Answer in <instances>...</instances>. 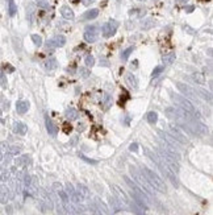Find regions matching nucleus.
Returning a JSON list of instances; mask_svg holds the SVG:
<instances>
[{
	"instance_id": "a878e982",
	"label": "nucleus",
	"mask_w": 213,
	"mask_h": 215,
	"mask_svg": "<svg viewBox=\"0 0 213 215\" xmlns=\"http://www.w3.org/2000/svg\"><path fill=\"white\" fill-rule=\"evenodd\" d=\"M133 50H134V48H133V46H130V48H128V49H125V50H124L122 53H121V57H122V60H124V61H126L128 58H129V56L133 53Z\"/></svg>"
},
{
	"instance_id": "aec40b11",
	"label": "nucleus",
	"mask_w": 213,
	"mask_h": 215,
	"mask_svg": "<svg viewBox=\"0 0 213 215\" xmlns=\"http://www.w3.org/2000/svg\"><path fill=\"white\" fill-rule=\"evenodd\" d=\"M175 58H176L175 53H168V54H166V56H163L162 61H163V63H165V65H171V63L175 61Z\"/></svg>"
},
{
	"instance_id": "2eb2a0df",
	"label": "nucleus",
	"mask_w": 213,
	"mask_h": 215,
	"mask_svg": "<svg viewBox=\"0 0 213 215\" xmlns=\"http://www.w3.org/2000/svg\"><path fill=\"white\" fill-rule=\"evenodd\" d=\"M97 16H99V10L94 8V10L87 11L86 13H84V15L82 16V19H83V20H94V19H96Z\"/></svg>"
},
{
	"instance_id": "bb28decb",
	"label": "nucleus",
	"mask_w": 213,
	"mask_h": 215,
	"mask_svg": "<svg viewBox=\"0 0 213 215\" xmlns=\"http://www.w3.org/2000/svg\"><path fill=\"white\" fill-rule=\"evenodd\" d=\"M8 10H9V15L11 16H15L16 12H17V7L13 0H9V7H8Z\"/></svg>"
},
{
	"instance_id": "e433bc0d",
	"label": "nucleus",
	"mask_w": 213,
	"mask_h": 215,
	"mask_svg": "<svg viewBox=\"0 0 213 215\" xmlns=\"http://www.w3.org/2000/svg\"><path fill=\"white\" fill-rule=\"evenodd\" d=\"M84 6H91L92 3H95V0H82Z\"/></svg>"
},
{
	"instance_id": "6ab92c4d",
	"label": "nucleus",
	"mask_w": 213,
	"mask_h": 215,
	"mask_svg": "<svg viewBox=\"0 0 213 215\" xmlns=\"http://www.w3.org/2000/svg\"><path fill=\"white\" fill-rule=\"evenodd\" d=\"M66 117H67L69 120H75L78 117V111L75 108H67L66 109Z\"/></svg>"
},
{
	"instance_id": "c9c22d12",
	"label": "nucleus",
	"mask_w": 213,
	"mask_h": 215,
	"mask_svg": "<svg viewBox=\"0 0 213 215\" xmlns=\"http://www.w3.org/2000/svg\"><path fill=\"white\" fill-rule=\"evenodd\" d=\"M24 183H25V186H29V185H30V177H29V175H25Z\"/></svg>"
},
{
	"instance_id": "79ce46f5",
	"label": "nucleus",
	"mask_w": 213,
	"mask_h": 215,
	"mask_svg": "<svg viewBox=\"0 0 213 215\" xmlns=\"http://www.w3.org/2000/svg\"><path fill=\"white\" fill-rule=\"evenodd\" d=\"M188 0H176V3H179V4H187Z\"/></svg>"
},
{
	"instance_id": "4c0bfd02",
	"label": "nucleus",
	"mask_w": 213,
	"mask_h": 215,
	"mask_svg": "<svg viewBox=\"0 0 213 215\" xmlns=\"http://www.w3.org/2000/svg\"><path fill=\"white\" fill-rule=\"evenodd\" d=\"M53 187H54L55 190H59V189H62V185L58 183V182H54V183H53Z\"/></svg>"
},
{
	"instance_id": "49530a36",
	"label": "nucleus",
	"mask_w": 213,
	"mask_h": 215,
	"mask_svg": "<svg viewBox=\"0 0 213 215\" xmlns=\"http://www.w3.org/2000/svg\"><path fill=\"white\" fill-rule=\"evenodd\" d=\"M0 181H2V177H0Z\"/></svg>"
},
{
	"instance_id": "412c9836",
	"label": "nucleus",
	"mask_w": 213,
	"mask_h": 215,
	"mask_svg": "<svg viewBox=\"0 0 213 215\" xmlns=\"http://www.w3.org/2000/svg\"><path fill=\"white\" fill-rule=\"evenodd\" d=\"M126 81H128V83L132 86V87H137L138 86V82H137V78L133 75L132 73H128L126 74Z\"/></svg>"
},
{
	"instance_id": "5701e85b",
	"label": "nucleus",
	"mask_w": 213,
	"mask_h": 215,
	"mask_svg": "<svg viewBox=\"0 0 213 215\" xmlns=\"http://www.w3.org/2000/svg\"><path fill=\"white\" fill-rule=\"evenodd\" d=\"M148 121L150 123V124H155V123L158 121V113L154 112V111L149 112L148 113Z\"/></svg>"
},
{
	"instance_id": "f03ea898",
	"label": "nucleus",
	"mask_w": 213,
	"mask_h": 215,
	"mask_svg": "<svg viewBox=\"0 0 213 215\" xmlns=\"http://www.w3.org/2000/svg\"><path fill=\"white\" fill-rule=\"evenodd\" d=\"M129 170H130V174H132L133 179H136V182L138 183L140 187L142 189V190H144L148 195H151L153 193H154V189L151 187V185L149 183L148 179H146V177L144 175V173L140 172L138 169H136L134 166H130Z\"/></svg>"
},
{
	"instance_id": "ea45409f",
	"label": "nucleus",
	"mask_w": 213,
	"mask_h": 215,
	"mask_svg": "<svg viewBox=\"0 0 213 215\" xmlns=\"http://www.w3.org/2000/svg\"><path fill=\"white\" fill-rule=\"evenodd\" d=\"M129 149H130V151H134V152H136L137 149H138V145H137V144H132Z\"/></svg>"
},
{
	"instance_id": "4468645a",
	"label": "nucleus",
	"mask_w": 213,
	"mask_h": 215,
	"mask_svg": "<svg viewBox=\"0 0 213 215\" xmlns=\"http://www.w3.org/2000/svg\"><path fill=\"white\" fill-rule=\"evenodd\" d=\"M57 193H58V195H59V198H61V201H62V203H63V206H65V209H66V210H69V202H70V198H69L67 193H66L65 190H62V189L57 190Z\"/></svg>"
},
{
	"instance_id": "de8ad7c7",
	"label": "nucleus",
	"mask_w": 213,
	"mask_h": 215,
	"mask_svg": "<svg viewBox=\"0 0 213 215\" xmlns=\"http://www.w3.org/2000/svg\"><path fill=\"white\" fill-rule=\"evenodd\" d=\"M140 2H144V0H140Z\"/></svg>"
},
{
	"instance_id": "72a5a7b5",
	"label": "nucleus",
	"mask_w": 213,
	"mask_h": 215,
	"mask_svg": "<svg viewBox=\"0 0 213 215\" xmlns=\"http://www.w3.org/2000/svg\"><path fill=\"white\" fill-rule=\"evenodd\" d=\"M6 83H7V79H6V75H4V73L0 70V85L2 86H6Z\"/></svg>"
},
{
	"instance_id": "cd10ccee",
	"label": "nucleus",
	"mask_w": 213,
	"mask_h": 215,
	"mask_svg": "<svg viewBox=\"0 0 213 215\" xmlns=\"http://www.w3.org/2000/svg\"><path fill=\"white\" fill-rule=\"evenodd\" d=\"M32 41L36 46H41L42 45V38L38 34H32Z\"/></svg>"
},
{
	"instance_id": "ddd939ff",
	"label": "nucleus",
	"mask_w": 213,
	"mask_h": 215,
	"mask_svg": "<svg viewBox=\"0 0 213 215\" xmlns=\"http://www.w3.org/2000/svg\"><path fill=\"white\" fill-rule=\"evenodd\" d=\"M16 109L19 113H25L29 109V102H26V100H19L16 103Z\"/></svg>"
},
{
	"instance_id": "c85d7f7f",
	"label": "nucleus",
	"mask_w": 213,
	"mask_h": 215,
	"mask_svg": "<svg viewBox=\"0 0 213 215\" xmlns=\"http://www.w3.org/2000/svg\"><path fill=\"white\" fill-rule=\"evenodd\" d=\"M77 191L74 189V186L71 185V183H67V185H66V193H67V195H69V198H71V197L74 195V193Z\"/></svg>"
},
{
	"instance_id": "0eeeda50",
	"label": "nucleus",
	"mask_w": 213,
	"mask_h": 215,
	"mask_svg": "<svg viewBox=\"0 0 213 215\" xmlns=\"http://www.w3.org/2000/svg\"><path fill=\"white\" fill-rule=\"evenodd\" d=\"M170 135L176 140L177 143H180V144H187L188 143V139L185 137V135L183 133V131H181L179 127H176V125H171L170 127Z\"/></svg>"
},
{
	"instance_id": "f257e3e1",
	"label": "nucleus",
	"mask_w": 213,
	"mask_h": 215,
	"mask_svg": "<svg viewBox=\"0 0 213 215\" xmlns=\"http://www.w3.org/2000/svg\"><path fill=\"white\" fill-rule=\"evenodd\" d=\"M141 172L144 173V175L146 177V179L149 181V183L151 185V187L154 189V190H157L159 193H166L167 191V186H166V183L163 182V179L159 177L157 173H154L151 169H149V168H146V166H144Z\"/></svg>"
},
{
	"instance_id": "f704fd0d",
	"label": "nucleus",
	"mask_w": 213,
	"mask_h": 215,
	"mask_svg": "<svg viewBox=\"0 0 213 215\" xmlns=\"http://www.w3.org/2000/svg\"><path fill=\"white\" fill-rule=\"evenodd\" d=\"M0 177H2V179H3V181H7V179L9 178V173H8V172H3V173H2V175H0Z\"/></svg>"
},
{
	"instance_id": "1a4fd4ad",
	"label": "nucleus",
	"mask_w": 213,
	"mask_h": 215,
	"mask_svg": "<svg viewBox=\"0 0 213 215\" xmlns=\"http://www.w3.org/2000/svg\"><path fill=\"white\" fill-rule=\"evenodd\" d=\"M66 45V37L59 34V36H55L54 38H51V40H49L46 42V48L47 49L53 50V48H62Z\"/></svg>"
},
{
	"instance_id": "9b49d317",
	"label": "nucleus",
	"mask_w": 213,
	"mask_h": 215,
	"mask_svg": "<svg viewBox=\"0 0 213 215\" xmlns=\"http://www.w3.org/2000/svg\"><path fill=\"white\" fill-rule=\"evenodd\" d=\"M61 13H62V16H63L66 20H74V17H75L74 11L71 10L70 7H67V6H63L61 8Z\"/></svg>"
},
{
	"instance_id": "7c9ffc66",
	"label": "nucleus",
	"mask_w": 213,
	"mask_h": 215,
	"mask_svg": "<svg viewBox=\"0 0 213 215\" xmlns=\"http://www.w3.org/2000/svg\"><path fill=\"white\" fill-rule=\"evenodd\" d=\"M84 61H86V65L88 67H91V66H94V65H95V58L92 56H87Z\"/></svg>"
},
{
	"instance_id": "a18cd8bd",
	"label": "nucleus",
	"mask_w": 213,
	"mask_h": 215,
	"mask_svg": "<svg viewBox=\"0 0 213 215\" xmlns=\"http://www.w3.org/2000/svg\"><path fill=\"white\" fill-rule=\"evenodd\" d=\"M37 2H38V3H39V2H42V0H37Z\"/></svg>"
},
{
	"instance_id": "58836bf2",
	"label": "nucleus",
	"mask_w": 213,
	"mask_h": 215,
	"mask_svg": "<svg viewBox=\"0 0 213 215\" xmlns=\"http://www.w3.org/2000/svg\"><path fill=\"white\" fill-rule=\"evenodd\" d=\"M193 10H195L193 6H187V7H185V12H188V13H189V12H192Z\"/></svg>"
},
{
	"instance_id": "20e7f679",
	"label": "nucleus",
	"mask_w": 213,
	"mask_h": 215,
	"mask_svg": "<svg viewBox=\"0 0 213 215\" xmlns=\"http://www.w3.org/2000/svg\"><path fill=\"white\" fill-rule=\"evenodd\" d=\"M117 27H118V23L116 20H109L108 23H105L103 27H101V33H103L104 37H112L116 34L117 32Z\"/></svg>"
},
{
	"instance_id": "c03bdc74",
	"label": "nucleus",
	"mask_w": 213,
	"mask_h": 215,
	"mask_svg": "<svg viewBox=\"0 0 213 215\" xmlns=\"http://www.w3.org/2000/svg\"><path fill=\"white\" fill-rule=\"evenodd\" d=\"M2 112H3V111H2V109H0V117H2Z\"/></svg>"
},
{
	"instance_id": "39448f33",
	"label": "nucleus",
	"mask_w": 213,
	"mask_h": 215,
	"mask_svg": "<svg viewBox=\"0 0 213 215\" xmlns=\"http://www.w3.org/2000/svg\"><path fill=\"white\" fill-rule=\"evenodd\" d=\"M124 179H125V182L128 183V186H129V187L132 189V191L136 195H138L141 199H144L145 202H148V199H149V198H148V194H146V193H145L144 190H142L141 187H138V186H137L136 183L133 182V181H132V179H130L129 177H128V175H124Z\"/></svg>"
},
{
	"instance_id": "f3484780",
	"label": "nucleus",
	"mask_w": 213,
	"mask_h": 215,
	"mask_svg": "<svg viewBox=\"0 0 213 215\" xmlns=\"http://www.w3.org/2000/svg\"><path fill=\"white\" fill-rule=\"evenodd\" d=\"M13 131H15L16 133H19V135H25L26 133V131H28V127H26L24 123H16V125H15V128H13Z\"/></svg>"
},
{
	"instance_id": "473e14b6",
	"label": "nucleus",
	"mask_w": 213,
	"mask_h": 215,
	"mask_svg": "<svg viewBox=\"0 0 213 215\" xmlns=\"http://www.w3.org/2000/svg\"><path fill=\"white\" fill-rule=\"evenodd\" d=\"M20 152H21V149H20L19 147H11V148H9V153H11V155H13V156L19 155Z\"/></svg>"
},
{
	"instance_id": "a19ab883",
	"label": "nucleus",
	"mask_w": 213,
	"mask_h": 215,
	"mask_svg": "<svg viewBox=\"0 0 213 215\" xmlns=\"http://www.w3.org/2000/svg\"><path fill=\"white\" fill-rule=\"evenodd\" d=\"M15 162H16V165H23V159H16Z\"/></svg>"
},
{
	"instance_id": "9d476101",
	"label": "nucleus",
	"mask_w": 213,
	"mask_h": 215,
	"mask_svg": "<svg viewBox=\"0 0 213 215\" xmlns=\"http://www.w3.org/2000/svg\"><path fill=\"white\" fill-rule=\"evenodd\" d=\"M193 91H195V94H197L203 100H205V102H208V103L212 102V95L208 90L203 89V87H196V89H193Z\"/></svg>"
},
{
	"instance_id": "393cba45",
	"label": "nucleus",
	"mask_w": 213,
	"mask_h": 215,
	"mask_svg": "<svg viewBox=\"0 0 213 215\" xmlns=\"http://www.w3.org/2000/svg\"><path fill=\"white\" fill-rule=\"evenodd\" d=\"M155 25V21L153 19H146L144 23H142V28L144 29H150V28H153Z\"/></svg>"
},
{
	"instance_id": "f8f14e48",
	"label": "nucleus",
	"mask_w": 213,
	"mask_h": 215,
	"mask_svg": "<svg viewBox=\"0 0 213 215\" xmlns=\"http://www.w3.org/2000/svg\"><path fill=\"white\" fill-rule=\"evenodd\" d=\"M45 124H46V129H47L49 135H51V136H55V135H57V128L54 127V124H53L51 119H50V117H49L47 115L45 116Z\"/></svg>"
},
{
	"instance_id": "2f4dec72",
	"label": "nucleus",
	"mask_w": 213,
	"mask_h": 215,
	"mask_svg": "<svg viewBox=\"0 0 213 215\" xmlns=\"http://www.w3.org/2000/svg\"><path fill=\"white\" fill-rule=\"evenodd\" d=\"M79 74H80L82 78H87L88 75H90V70L86 69V67H80L79 69Z\"/></svg>"
},
{
	"instance_id": "a211bd4d",
	"label": "nucleus",
	"mask_w": 213,
	"mask_h": 215,
	"mask_svg": "<svg viewBox=\"0 0 213 215\" xmlns=\"http://www.w3.org/2000/svg\"><path fill=\"white\" fill-rule=\"evenodd\" d=\"M192 79L195 83H197V85H204V83H205V75H204L203 73H193Z\"/></svg>"
},
{
	"instance_id": "dca6fc26",
	"label": "nucleus",
	"mask_w": 213,
	"mask_h": 215,
	"mask_svg": "<svg viewBox=\"0 0 213 215\" xmlns=\"http://www.w3.org/2000/svg\"><path fill=\"white\" fill-rule=\"evenodd\" d=\"M43 66H45V70H47V71H51V70H55L57 69V66H58V62H57L55 58H50V60L46 61Z\"/></svg>"
},
{
	"instance_id": "b1692460",
	"label": "nucleus",
	"mask_w": 213,
	"mask_h": 215,
	"mask_svg": "<svg viewBox=\"0 0 213 215\" xmlns=\"http://www.w3.org/2000/svg\"><path fill=\"white\" fill-rule=\"evenodd\" d=\"M78 191L80 193V194L84 197V198H87V197L90 195V191H88V187H87V186H84V185H82V183H79V185H78Z\"/></svg>"
},
{
	"instance_id": "7ed1b4c3",
	"label": "nucleus",
	"mask_w": 213,
	"mask_h": 215,
	"mask_svg": "<svg viewBox=\"0 0 213 215\" xmlns=\"http://www.w3.org/2000/svg\"><path fill=\"white\" fill-rule=\"evenodd\" d=\"M171 95V98L175 100V103L177 104V107H180V108H183L185 109L187 112H189L191 115H193V116H197V113H196V109H195L193 107V104L189 102V100L187 98H184V96H180V95H177V94H170Z\"/></svg>"
},
{
	"instance_id": "6e6552de",
	"label": "nucleus",
	"mask_w": 213,
	"mask_h": 215,
	"mask_svg": "<svg viewBox=\"0 0 213 215\" xmlns=\"http://www.w3.org/2000/svg\"><path fill=\"white\" fill-rule=\"evenodd\" d=\"M176 87H177V90H179L181 94L185 95V98H187V99H195V98H196V94H195V91H193V89L191 86L185 85V83H181V82H176Z\"/></svg>"
},
{
	"instance_id": "4be33fe9",
	"label": "nucleus",
	"mask_w": 213,
	"mask_h": 215,
	"mask_svg": "<svg viewBox=\"0 0 213 215\" xmlns=\"http://www.w3.org/2000/svg\"><path fill=\"white\" fill-rule=\"evenodd\" d=\"M113 189H114V191H116V194L118 195V198L121 199L124 203H128V198H126V195H125V193H124L122 190H120V187L118 186H113Z\"/></svg>"
},
{
	"instance_id": "423d86ee",
	"label": "nucleus",
	"mask_w": 213,
	"mask_h": 215,
	"mask_svg": "<svg viewBox=\"0 0 213 215\" xmlns=\"http://www.w3.org/2000/svg\"><path fill=\"white\" fill-rule=\"evenodd\" d=\"M97 37H99V28L96 27V25H90V27H87L86 30H84V40L87 42H95L97 40Z\"/></svg>"
},
{
	"instance_id": "37998d69",
	"label": "nucleus",
	"mask_w": 213,
	"mask_h": 215,
	"mask_svg": "<svg viewBox=\"0 0 213 215\" xmlns=\"http://www.w3.org/2000/svg\"><path fill=\"white\" fill-rule=\"evenodd\" d=\"M3 160V155H2V153H0V161H2Z\"/></svg>"
},
{
	"instance_id": "c756f323",
	"label": "nucleus",
	"mask_w": 213,
	"mask_h": 215,
	"mask_svg": "<svg viewBox=\"0 0 213 215\" xmlns=\"http://www.w3.org/2000/svg\"><path fill=\"white\" fill-rule=\"evenodd\" d=\"M163 70H165V67H163V66H157V67H155V69L153 70V73H151V77H153V78L158 77L159 74H161V73L163 71Z\"/></svg>"
}]
</instances>
